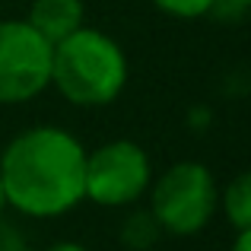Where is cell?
Segmentation results:
<instances>
[{
	"instance_id": "10",
	"label": "cell",
	"mask_w": 251,
	"mask_h": 251,
	"mask_svg": "<svg viewBox=\"0 0 251 251\" xmlns=\"http://www.w3.org/2000/svg\"><path fill=\"white\" fill-rule=\"evenodd\" d=\"M0 251H29L25 248V239L13 226H6L3 220H0Z\"/></svg>"
},
{
	"instance_id": "4",
	"label": "cell",
	"mask_w": 251,
	"mask_h": 251,
	"mask_svg": "<svg viewBox=\"0 0 251 251\" xmlns=\"http://www.w3.org/2000/svg\"><path fill=\"white\" fill-rule=\"evenodd\" d=\"M150 181V156L134 140H108L86 153V201L99 207H127L147 194Z\"/></svg>"
},
{
	"instance_id": "11",
	"label": "cell",
	"mask_w": 251,
	"mask_h": 251,
	"mask_svg": "<svg viewBox=\"0 0 251 251\" xmlns=\"http://www.w3.org/2000/svg\"><path fill=\"white\" fill-rule=\"evenodd\" d=\"M232 251H251V229H242L232 242Z\"/></svg>"
},
{
	"instance_id": "2",
	"label": "cell",
	"mask_w": 251,
	"mask_h": 251,
	"mask_svg": "<svg viewBox=\"0 0 251 251\" xmlns=\"http://www.w3.org/2000/svg\"><path fill=\"white\" fill-rule=\"evenodd\" d=\"M51 86L83 108L111 105L127 86V54L111 35L80 25L51 45Z\"/></svg>"
},
{
	"instance_id": "8",
	"label": "cell",
	"mask_w": 251,
	"mask_h": 251,
	"mask_svg": "<svg viewBox=\"0 0 251 251\" xmlns=\"http://www.w3.org/2000/svg\"><path fill=\"white\" fill-rule=\"evenodd\" d=\"M159 232L162 229H159V223L153 220V213H150V210H140V213L127 216V223H124V229H121V242L130 245L134 251H143L159 239Z\"/></svg>"
},
{
	"instance_id": "7",
	"label": "cell",
	"mask_w": 251,
	"mask_h": 251,
	"mask_svg": "<svg viewBox=\"0 0 251 251\" xmlns=\"http://www.w3.org/2000/svg\"><path fill=\"white\" fill-rule=\"evenodd\" d=\"M220 203H223V213H226V220L235 226V232L251 229V169L239 172V175H235L232 181L226 184Z\"/></svg>"
},
{
	"instance_id": "13",
	"label": "cell",
	"mask_w": 251,
	"mask_h": 251,
	"mask_svg": "<svg viewBox=\"0 0 251 251\" xmlns=\"http://www.w3.org/2000/svg\"><path fill=\"white\" fill-rule=\"evenodd\" d=\"M3 210H6V197H3V184H0V216H3Z\"/></svg>"
},
{
	"instance_id": "3",
	"label": "cell",
	"mask_w": 251,
	"mask_h": 251,
	"mask_svg": "<svg viewBox=\"0 0 251 251\" xmlns=\"http://www.w3.org/2000/svg\"><path fill=\"white\" fill-rule=\"evenodd\" d=\"M220 207L216 178L203 162H175L150 181V213L172 235H194Z\"/></svg>"
},
{
	"instance_id": "5",
	"label": "cell",
	"mask_w": 251,
	"mask_h": 251,
	"mask_svg": "<svg viewBox=\"0 0 251 251\" xmlns=\"http://www.w3.org/2000/svg\"><path fill=\"white\" fill-rule=\"evenodd\" d=\"M51 86V42L25 19H0V105H23Z\"/></svg>"
},
{
	"instance_id": "14",
	"label": "cell",
	"mask_w": 251,
	"mask_h": 251,
	"mask_svg": "<svg viewBox=\"0 0 251 251\" xmlns=\"http://www.w3.org/2000/svg\"><path fill=\"white\" fill-rule=\"evenodd\" d=\"M235 3H248V6H251V0H235Z\"/></svg>"
},
{
	"instance_id": "6",
	"label": "cell",
	"mask_w": 251,
	"mask_h": 251,
	"mask_svg": "<svg viewBox=\"0 0 251 251\" xmlns=\"http://www.w3.org/2000/svg\"><path fill=\"white\" fill-rule=\"evenodd\" d=\"M83 16H86L83 0H32L25 23L54 45L61 38H67L70 32L80 29Z\"/></svg>"
},
{
	"instance_id": "1",
	"label": "cell",
	"mask_w": 251,
	"mask_h": 251,
	"mask_svg": "<svg viewBox=\"0 0 251 251\" xmlns=\"http://www.w3.org/2000/svg\"><path fill=\"white\" fill-rule=\"evenodd\" d=\"M0 184L6 207L35 220L61 216L86 201V147L54 124L29 127L0 153Z\"/></svg>"
},
{
	"instance_id": "12",
	"label": "cell",
	"mask_w": 251,
	"mask_h": 251,
	"mask_svg": "<svg viewBox=\"0 0 251 251\" xmlns=\"http://www.w3.org/2000/svg\"><path fill=\"white\" fill-rule=\"evenodd\" d=\"M48 251H89V248L80 245V242H57V245H51Z\"/></svg>"
},
{
	"instance_id": "9",
	"label": "cell",
	"mask_w": 251,
	"mask_h": 251,
	"mask_svg": "<svg viewBox=\"0 0 251 251\" xmlns=\"http://www.w3.org/2000/svg\"><path fill=\"white\" fill-rule=\"evenodd\" d=\"M153 3L175 19H201L210 10H216L220 0H153Z\"/></svg>"
}]
</instances>
